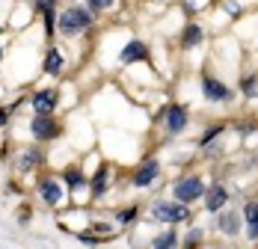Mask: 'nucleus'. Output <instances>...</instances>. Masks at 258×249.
<instances>
[{
  "instance_id": "17",
  "label": "nucleus",
  "mask_w": 258,
  "mask_h": 249,
  "mask_svg": "<svg viewBox=\"0 0 258 249\" xmlns=\"http://www.w3.org/2000/svg\"><path fill=\"white\" fill-rule=\"evenodd\" d=\"M66 181H69V187H72V190H78L80 184H83V175H80L78 169H69V172H66Z\"/></svg>"
},
{
  "instance_id": "1",
  "label": "nucleus",
  "mask_w": 258,
  "mask_h": 249,
  "mask_svg": "<svg viewBox=\"0 0 258 249\" xmlns=\"http://www.w3.org/2000/svg\"><path fill=\"white\" fill-rule=\"evenodd\" d=\"M89 27V12H83V9H66L62 15H59V30H62V36H75L80 30H86Z\"/></svg>"
},
{
  "instance_id": "24",
  "label": "nucleus",
  "mask_w": 258,
  "mask_h": 249,
  "mask_svg": "<svg viewBox=\"0 0 258 249\" xmlns=\"http://www.w3.org/2000/svg\"><path fill=\"white\" fill-rule=\"evenodd\" d=\"M217 134H220V128H211V131H208V137H205V143H211V140H214Z\"/></svg>"
},
{
  "instance_id": "7",
  "label": "nucleus",
  "mask_w": 258,
  "mask_h": 249,
  "mask_svg": "<svg viewBox=\"0 0 258 249\" xmlns=\"http://www.w3.org/2000/svg\"><path fill=\"white\" fill-rule=\"evenodd\" d=\"M184 122H187L184 107H169V113H166V128H169L172 134H178V131H184Z\"/></svg>"
},
{
  "instance_id": "12",
  "label": "nucleus",
  "mask_w": 258,
  "mask_h": 249,
  "mask_svg": "<svg viewBox=\"0 0 258 249\" xmlns=\"http://www.w3.org/2000/svg\"><path fill=\"white\" fill-rule=\"evenodd\" d=\"M202 42V30L199 27H187L184 30V48H196Z\"/></svg>"
},
{
  "instance_id": "23",
  "label": "nucleus",
  "mask_w": 258,
  "mask_h": 249,
  "mask_svg": "<svg viewBox=\"0 0 258 249\" xmlns=\"http://www.w3.org/2000/svg\"><path fill=\"white\" fill-rule=\"evenodd\" d=\"M249 237L258 240V220H255V223H249Z\"/></svg>"
},
{
  "instance_id": "2",
  "label": "nucleus",
  "mask_w": 258,
  "mask_h": 249,
  "mask_svg": "<svg viewBox=\"0 0 258 249\" xmlns=\"http://www.w3.org/2000/svg\"><path fill=\"white\" fill-rule=\"evenodd\" d=\"M152 214H155V220H160V223H181V220H187V208H184V202H181V205L157 202L155 208H152Z\"/></svg>"
},
{
  "instance_id": "21",
  "label": "nucleus",
  "mask_w": 258,
  "mask_h": 249,
  "mask_svg": "<svg viewBox=\"0 0 258 249\" xmlns=\"http://www.w3.org/2000/svg\"><path fill=\"white\" fill-rule=\"evenodd\" d=\"M226 12H229V15H237V12H240V3H234V0H226Z\"/></svg>"
},
{
  "instance_id": "26",
  "label": "nucleus",
  "mask_w": 258,
  "mask_h": 249,
  "mask_svg": "<svg viewBox=\"0 0 258 249\" xmlns=\"http://www.w3.org/2000/svg\"><path fill=\"white\" fill-rule=\"evenodd\" d=\"M0 56H3V50H0Z\"/></svg>"
},
{
  "instance_id": "5",
  "label": "nucleus",
  "mask_w": 258,
  "mask_h": 249,
  "mask_svg": "<svg viewBox=\"0 0 258 249\" xmlns=\"http://www.w3.org/2000/svg\"><path fill=\"white\" fill-rule=\"evenodd\" d=\"M202 92H205V98H211V101H229V89L220 83V80H202Z\"/></svg>"
},
{
  "instance_id": "11",
  "label": "nucleus",
  "mask_w": 258,
  "mask_h": 249,
  "mask_svg": "<svg viewBox=\"0 0 258 249\" xmlns=\"http://www.w3.org/2000/svg\"><path fill=\"white\" fill-rule=\"evenodd\" d=\"M53 104H56V95H53V92H39V95L33 98V107H36V113H51Z\"/></svg>"
},
{
  "instance_id": "6",
  "label": "nucleus",
  "mask_w": 258,
  "mask_h": 249,
  "mask_svg": "<svg viewBox=\"0 0 258 249\" xmlns=\"http://www.w3.org/2000/svg\"><path fill=\"white\" fill-rule=\"evenodd\" d=\"M155 178H157V160H149L140 172L134 175V184H137V187H149Z\"/></svg>"
},
{
  "instance_id": "3",
  "label": "nucleus",
  "mask_w": 258,
  "mask_h": 249,
  "mask_svg": "<svg viewBox=\"0 0 258 249\" xmlns=\"http://www.w3.org/2000/svg\"><path fill=\"white\" fill-rule=\"evenodd\" d=\"M202 178H184V181H178L175 184V199L178 202H193L202 196Z\"/></svg>"
},
{
  "instance_id": "18",
  "label": "nucleus",
  "mask_w": 258,
  "mask_h": 249,
  "mask_svg": "<svg viewBox=\"0 0 258 249\" xmlns=\"http://www.w3.org/2000/svg\"><path fill=\"white\" fill-rule=\"evenodd\" d=\"M104 178H107V172H98V178H95V181H92V190H95V196H101L104 193V187H107V181H104Z\"/></svg>"
},
{
  "instance_id": "20",
  "label": "nucleus",
  "mask_w": 258,
  "mask_h": 249,
  "mask_svg": "<svg viewBox=\"0 0 258 249\" xmlns=\"http://www.w3.org/2000/svg\"><path fill=\"white\" fill-rule=\"evenodd\" d=\"M110 3H113V0H89V9H92V12H101V9L110 6Z\"/></svg>"
},
{
  "instance_id": "19",
  "label": "nucleus",
  "mask_w": 258,
  "mask_h": 249,
  "mask_svg": "<svg viewBox=\"0 0 258 249\" xmlns=\"http://www.w3.org/2000/svg\"><path fill=\"white\" fill-rule=\"evenodd\" d=\"M243 217H246L249 223H255V220H258V202H249V205L243 208Z\"/></svg>"
},
{
  "instance_id": "8",
  "label": "nucleus",
  "mask_w": 258,
  "mask_h": 249,
  "mask_svg": "<svg viewBox=\"0 0 258 249\" xmlns=\"http://www.w3.org/2000/svg\"><path fill=\"white\" fill-rule=\"evenodd\" d=\"M39 193H42V199L48 202V205H59V199H62V193H59V187L53 181H42L39 184Z\"/></svg>"
},
{
  "instance_id": "15",
  "label": "nucleus",
  "mask_w": 258,
  "mask_h": 249,
  "mask_svg": "<svg viewBox=\"0 0 258 249\" xmlns=\"http://www.w3.org/2000/svg\"><path fill=\"white\" fill-rule=\"evenodd\" d=\"M36 160H39V154H36L33 149H30V151H24V154L18 157V169H21V172H30V169L36 166Z\"/></svg>"
},
{
  "instance_id": "9",
  "label": "nucleus",
  "mask_w": 258,
  "mask_h": 249,
  "mask_svg": "<svg viewBox=\"0 0 258 249\" xmlns=\"http://www.w3.org/2000/svg\"><path fill=\"white\" fill-rule=\"evenodd\" d=\"M223 205H226V190H223V187L217 184V187H211V193H208V202H205V208L211 211V214H214V211H220Z\"/></svg>"
},
{
  "instance_id": "22",
  "label": "nucleus",
  "mask_w": 258,
  "mask_h": 249,
  "mask_svg": "<svg viewBox=\"0 0 258 249\" xmlns=\"http://www.w3.org/2000/svg\"><path fill=\"white\" fill-rule=\"evenodd\" d=\"M51 27H53V12L48 9V12H45V30H48V36H51Z\"/></svg>"
},
{
  "instance_id": "16",
  "label": "nucleus",
  "mask_w": 258,
  "mask_h": 249,
  "mask_svg": "<svg viewBox=\"0 0 258 249\" xmlns=\"http://www.w3.org/2000/svg\"><path fill=\"white\" fill-rule=\"evenodd\" d=\"M155 246H157V249L175 246V234H172V231H166V234H157V237H155Z\"/></svg>"
},
{
  "instance_id": "10",
  "label": "nucleus",
  "mask_w": 258,
  "mask_h": 249,
  "mask_svg": "<svg viewBox=\"0 0 258 249\" xmlns=\"http://www.w3.org/2000/svg\"><path fill=\"white\" fill-rule=\"evenodd\" d=\"M137 59H146V45L143 42H131L128 48L122 50V63H137Z\"/></svg>"
},
{
  "instance_id": "13",
  "label": "nucleus",
  "mask_w": 258,
  "mask_h": 249,
  "mask_svg": "<svg viewBox=\"0 0 258 249\" xmlns=\"http://www.w3.org/2000/svg\"><path fill=\"white\" fill-rule=\"evenodd\" d=\"M220 228H223L226 234H237V214H232V211L223 214V217H220Z\"/></svg>"
},
{
  "instance_id": "4",
  "label": "nucleus",
  "mask_w": 258,
  "mask_h": 249,
  "mask_svg": "<svg viewBox=\"0 0 258 249\" xmlns=\"http://www.w3.org/2000/svg\"><path fill=\"white\" fill-rule=\"evenodd\" d=\"M33 134H36V140H51V137H56V125L48 119V113H39L33 119Z\"/></svg>"
},
{
  "instance_id": "25",
  "label": "nucleus",
  "mask_w": 258,
  "mask_h": 249,
  "mask_svg": "<svg viewBox=\"0 0 258 249\" xmlns=\"http://www.w3.org/2000/svg\"><path fill=\"white\" fill-rule=\"evenodd\" d=\"M6 122V113H3V110H0V125Z\"/></svg>"
},
{
  "instance_id": "14",
  "label": "nucleus",
  "mask_w": 258,
  "mask_h": 249,
  "mask_svg": "<svg viewBox=\"0 0 258 249\" xmlns=\"http://www.w3.org/2000/svg\"><path fill=\"white\" fill-rule=\"evenodd\" d=\"M59 69H62V56H59V50H51L48 59H45V72H48V75H56Z\"/></svg>"
}]
</instances>
